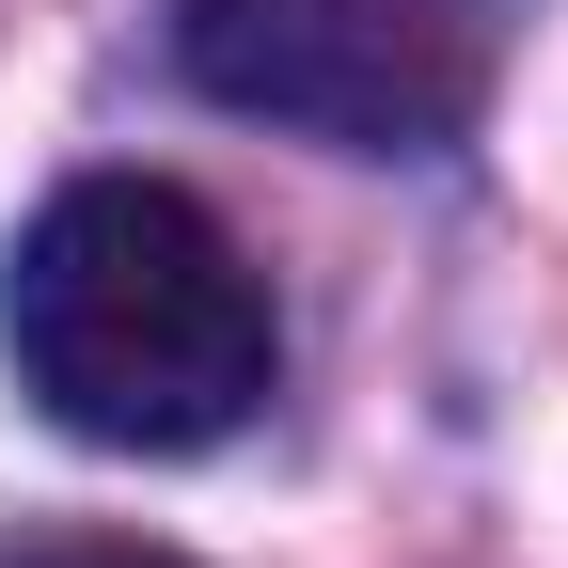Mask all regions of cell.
<instances>
[{"mask_svg":"<svg viewBox=\"0 0 568 568\" xmlns=\"http://www.w3.org/2000/svg\"><path fill=\"white\" fill-rule=\"evenodd\" d=\"M0 332H17L32 410L63 443H111V458H190V443H222V426H253L268 379H284L268 268L205 222L174 174L48 190L17 268H0Z\"/></svg>","mask_w":568,"mask_h":568,"instance_id":"cell-1","label":"cell"},{"mask_svg":"<svg viewBox=\"0 0 568 568\" xmlns=\"http://www.w3.org/2000/svg\"><path fill=\"white\" fill-rule=\"evenodd\" d=\"M521 48V0H190L174 63L222 111L332 142V159H443L474 142Z\"/></svg>","mask_w":568,"mask_h":568,"instance_id":"cell-2","label":"cell"},{"mask_svg":"<svg viewBox=\"0 0 568 568\" xmlns=\"http://www.w3.org/2000/svg\"><path fill=\"white\" fill-rule=\"evenodd\" d=\"M0 568H190L159 537H0Z\"/></svg>","mask_w":568,"mask_h":568,"instance_id":"cell-3","label":"cell"}]
</instances>
